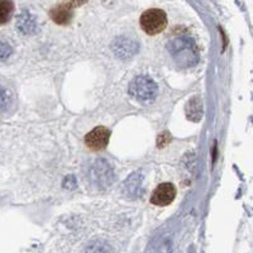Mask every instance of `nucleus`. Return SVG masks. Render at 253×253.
I'll use <instances>...</instances> for the list:
<instances>
[{
  "label": "nucleus",
  "mask_w": 253,
  "mask_h": 253,
  "mask_svg": "<svg viewBox=\"0 0 253 253\" xmlns=\"http://www.w3.org/2000/svg\"><path fill=\"white\" fill-rule=\"evenodd\" d=\"M169 49L175 63L181 69H189L198 63V49L191 40H187V38L175 40L170 43Z\"/></svg>",
  "instance_id": "obj_1"
},
{
  "label": "nucleus",
  "mask_w": 253,
  "mask_h": 253,
  "mask_svg": "<svg viewBox=\"0 0 253 253\" xmlns=\"http://www.w3.org/2000/svg\"><path fill=\"white\" fill-rule=\"evenodd\" d=\"M157 85L148 76H138L130 83L129 94L141 103H150L157 96Z\"/></svg>",
  "instance_id": "obj_2"
},
{
  "label": "nucleus",
  "mask_w": 253,
  "mask_h": 253,
  "mask_svg": "<svg viewBox=\"0 0 253 253\" xmlns=\"http://www.w3.org/2000/svg\"><path fill=\"white\" fill-rule=\"evenodd\" d=\"M167 26V15L161 9H150L142 14L141 27L147 35L161 33Z\"/></svg>",
  "instance_id": "obj_3"
},
{
  "label": "nucleus",
  "mask_w": 253,
  "mask_h": 253,
  "mask_svg": "<svg viewBox=\"0 0 253 253\" xmlns=\"http://www.w3.org/2000/svg\"><path fill=\"white\" fill-rule=\"evenodd\" d=\"M89 178L95 186L104 189L114 181V171L105 160H96L90 167Z\"/></svg>",
  "instance_id": "obj_4"
},
{
  "label": "nucleus",
  "mask_w": 253,
  "mask_h": 253,
  "mask_svg": "<svg viewBox=\"0 0 253 253\" xmlns=\"http://www.w3.org/2000/svg\"><path fill=\"white\" fill-rule=\"evenodd\" d=\"M109 138L110 130L107 129L105 126H98L85 137V143L87 144L90 150L101 151L107 147Z\"/></svg>",
  "instance_id": "obj_5"
},
{
  "label": "nucleus",
  "mask_w": 253,
  "mask_h": 253,
  "mask_svg": "<svg viewBox=\"0 0 253 253\" xmlns=\"http://www.w3.org/2000/svg\"><path fill=\"white\" fill-rule=\"evenodd\" d=\"M175 196V186L170 184V182H165V184H161L153 191L152 196H151V203L158 205V207H166V205L171 204L173 202Z\"/></svg>",
  "instance_id": "obj_6"
},
{
  "label": "nucleus",
  "mask_w": 253,
  "mask_h": 253,
  "mask_svg": "<svg viewBox=\"0 0 253 253\" xmlns=\"http://www.w3.org/2000/svg\"><path fill=\"white\" fill-rule=\"evenodd\" d=\"M142 177L139 173H132L124 184V193L128 198L137 199L142 194Z\"/></svg>",
  "instance_id": "obj_7"
},
{
  "label": "nucleus",
  "mask_w": 253,
  "mask_h": 253,
  "mask_svg": "<svg viewBox=\"0 0 253 253\" xmlns=\"http://www.w3.org/2000/svg\"><path fill=\"white\" fill-rule=\"evenodd\" d=\"M49 17H51V19L55 23L60 24V26H67L72 20L74 14H72V10L69 6L61 4V5H57L53 9H51Z\"/></svg>",
  "instance_id": "obj_8"
},
{
  "label": "nucleus",
  "mask_w": 253,
  "mask_h": 253,
  "mask_svg": "<svg viewBox=\"0 0 253 253\" xmlns=\"http://www.w3.org/2000/svg\"><path fill=\"white\" fill-rule=\"evenodd\" d=\"M137 44L134 42H130V41L123 40L122 42H117L114 44V52L115 55L118 56L119 58H128L130 56H133L137 52Z\"/></svg>",
  "instance_id": "obj_9"
},
{
  "label": "nucleus",
  "mask_w": 253,
  "mask_h": 253,
  "mask_svg": "<svg viewBox=\"0 0 253 253\" xmlns=\"http://www.w3.org/2000/svg\"><path fill=\"white\" fill-rule=\"evenodd\" d=\"M14 12L12 0H0V24L8 23Z\"/></svg>",
  "instance_id": "obj_10"
},
{
  "label": "nucleus",
  "mask_w": 253,
  "mask_h": 253,
  "mask_svg": "<svg viewBox=\"0 0 253 253\" xmlns=\"http://www.w3.org/2000/svg\"><path fill=\"white\" fill-rule=\"evenodd\" d=\"M84 253H113V248L104 241L91 242L86 248L84 250Z\"/></svg>",
  "instance_id": "obj_11"
},
{
  "label": "nucleus",
  "mask_w": 253,
  "mask_h": 253,
  "mask_svg": "<svg viewBox=\"0 0 253 253\" xmlns=\"http://www.w3.org/2000/svg\"><path fill=\"white\" fill-rule=\"evenodd\" d=\"M187 108H193V110H186L187 112V117H191V114L194 113V117L191 121H199V119L202 118V114H203V110H202V101L199 98H194L189 101V105Z\"/></svg>",
  "instance_id": "obj_12"
},
{
  "label": "nucleus",
  "mask_w": 253,
  "mask_h": 253,
  "mask_svg": "<svg viewBox=\"0 0 253 253\" xmlns=\"http://www.w3.org/2000/svg\"><path fill=\"white\" fill-rule=\"evenodd\" d=\"M10 105V92L0 85V114L5 112Z\"/></svg>",
  "instance_id": "obj_13"
},
{
  "label": "nucleus",
  "mask_w": 253,
  "mask_h": 253,
  "mask_svg": "<svg viewBox=\"0 0 253 253\" xmlns=\"http://www.w3.org/2000/svg\"><path fill=\"white\" fill-rule=\"evenodd\" d=\"M18 28L22 32H24V33H31V32L35 31V23L32 22V19L28 15H26L24 18L19 19V22H18Z\"/></svg>",
  "instance_id": "obj_14"
},
{
  "label": "nucleus",
  "mask_w": 253,
  "mask_h": 253,
  "mask_svg": "<svg viewBox=\"0 0 253 253\" xmlns=\"http://www.w3.org/2000/svg\"><path fill=\"white\" fill-rule=\"evenodd\" d=\"M10 53H12V47L9 46L6 42L0 40V61L6 60L10 56Z\"/></svg>",
  "instance_id": "obj_15"
},
{
  "label": "nucleus",
  "mask_w": 253,
  "mask_h": 253,
  "mask_svg": "<svg viewBox=\"0 0 253 253\" xmlns=\"http://www.w3.org/2000/svg\"><path fill=\"white\" fill-rule=\"evenodd\" d=\"M87 0H63V5L69 6L70 9L78 8V6H81L83 4L86 3Z\"/></svg>",
  "instance_id": "obj_16"
}]
</instances>
